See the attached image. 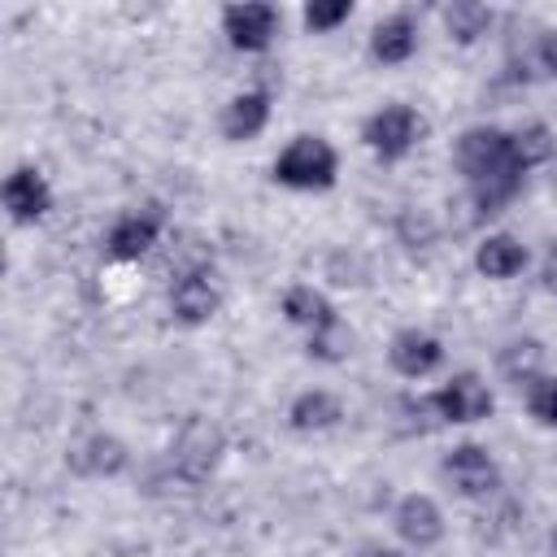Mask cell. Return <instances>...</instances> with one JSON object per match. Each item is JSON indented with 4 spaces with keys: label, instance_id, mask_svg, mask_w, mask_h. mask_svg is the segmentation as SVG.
I'll use <instances>...</instances> for the list:
<instances>
[{
    "label": "cell",
    "instance_id": "9a60e30c",
    "mask_svg": "<svg viewBox=\"0 0 557 557\" xmlns=\"http://www.w3.org/2000/svg\"><path fill=\"white\" fill-rule=\"evenodd\" d=\"M418 44H422V30H418V17L396 9V13H383L374 26H370V61L379 65H405L418 57Z\"/></svg>",
    "mask_w": 557,
    "mask_h": 557
},
{
    "label": "cell",
    "instance_id": "2e32d148",
    "mask_svg": "<svg viewBox=\"0 0 557 557\" xmlns=\"http://www.w3.org/2000/svg\"><path fill=\"white\" fill-rule=\"evenodd\" d=\"M474 274L487 278V283H513L527 265H531V248L509 235V231H487L479 244H474Z\"/></svg>",
    "mask_w": 557,
    "mask_h": 557
},
{
    "label": "cell",
    "instance_id": "d4e9b609",
    "mask_svg": "<svg viewBox=\"0 0 557 557\" xmlns=\"http://www.w3.org/2000/svg\"><path fill=\"white\" fill-rule=\"evenodd\" d=\"M535 278H540V287H544L548 296H557V235L544 244L540 265H535Z\"/></svg>",
    "mask_w": 557,
    "mask_h": 557
},
{
    "label": "cell",
    "instance_id": "83f0119b",
    "mask_svg": "<svg viewBox=\"0 0 557 557\" xmlns=\"http://www.w3.org/2000/svg\"><path fill=\"white\" fill-rule=\"evenodd\" d=\"M548 557H557V527L548 531Z\"/></svg>",
    "mask_w": 557,
    "mask_h": 557
},
{
    "label": "cell",
    "instance_id": "5b68a950",
    "mask_svg": "<svg viewBox=\"0 0 557 557\" xmlns=\"http://www.w3.org/2000/svg\"><path fill=\"white\" fill-rule=\"evenodd\" d=\"M426 409L435 426H479L496 413V387L479 370H453L426 392Z\"/></svg>",
    "mask_w": 557,
    "mask_h": 557
},
{
    "label": "cell",
    "instance_id": "3957f363",
    "mask_svg": "<svg viewBox=\"0 0 557 557\" xmlns=\"http://www.w3.org/2000/svg\"><path fill=\"white\" fill-rule=\"evenodd\" d=\"M270 183L287 187V191H305V196L331 191L339 183V152H335V144L326 135H318V131L292 135L274 152V161H270Z\"/></svg>",
    "mask_w": 557,
    "mask_h": 557
},
{
    "label": "cell",
    "instance_id": "8992f818",
    "mask_svg": "<svg viewBox=\"0 0 557 557\" xmlns=\"http://www.w3.org/2000/svg\"><path fill=\"white\" fill-rule=\"evenodd\" d=\"M170 226V213L161 200H139V205H126L109 231H104V257L113 265H139L148 252H157L161 235Z\"/></svg>",
    "mask_w": 557,
    "mask_h": 557
},
{
    "label": "cell",
    "instance_id": "4fadbf2b",
    "mask_svg": "<svg viewBox=\"0 0 557 557\" xmlns=\"http://www.w3.org/2000/svg\"><path fill=\"white\" fill-rule=\"evenodd\" d=\"M387 366H392V374L396 379H409V383H422V379H431V374H440L444 370V339L435 335V331H426V326H396L392 335H387Z\"/></svg>",
    "mask_w": 557,
    "mask_h": 557
},
{
    "label": "cell",
    "instance_id": "52a82bcc",
    "mask_svg": "<svg viewBox=\"0 0 557 557\" xmlns=\"http://www.w3.org/2000/svg\"><path fill=\"white\" fill-rule=\"evenodd\" d=\"M440 479L453 487V496L461 500H492L505 487V470L496 461V453L479 440H461L440 457Z\"/></svg>",
    "mask_w": 557,
    "mask_h": 557
},
{
    "label": "cell",
    "instance_id": "cb8c5ba5",
    "mask_svg": "<svg viewBox=\"0 0 557 557\" xmlns=\"http://www.w3.org/2000/svg\"><path fill=\"white\" fill-rule=\"evenodd\" d=\"M352 9H357L352 0H309L300 9V22H305L309 35H331L352 17Z\"/></svg>",
    "mask_w": 557,
    "mask_h": 557
},
{
    "label": "cell",
    "instance_id": "ba28073f",
    "mask_svg": "<svg viewBox=\"0 0 557 557\" xmlns=\"http://www.w3.org/2000/svg\"><path fill=\"white\" fill-rule=\"evenodd\" d=\"M165 305H170V318L183 331H200L222 313L226 292H222V283H218V274L209 265H196V270H183V274L170 278Z\"/></svg>",
    "mask_w": 557,
    "mask_h": 557
},
{
    "label": "cell",
    "instance_id": "5bb4252c",
    "mask_svg": "<svg viewBox=\"0 0 557 557\" xmlns=\"http://www.w3.org/2000/svg\"><path fill=\"white\" fill-rule=\"evenodd\" d=\"M270 117H274V96H270L265 87H244V91H235V96L222 104V113H218V135H222L226 144H252V139L265 135Z\"/></svg>",
    "mask_w": 557,
    "mask_h": 557
},
{
    "label": "cell",
    "instance_id": "30bf717a",
    "mask_svg": "<svg viewBox=\"0 0 557 557\" xmlns=\"http://www.w3.org/2000/svg\"><path fill=\"white\" fill-rule=\"evenodd\" d=\"M218 26L226 35V44L244 57H261L274 48L278 30H283V9L270 4V0H239V4H226L218 13Z\"/></svg>",
    "mask_w": 557,
    "mask_h": 557
},
{
    "label": "cell",
    "instance_id": "484cf974",
    "mask_svg": "<svg viewBox=\"0 0 557 557\" xmlns=\"http://www.w3.org/2000/svg\"><path fill=\"white\" fill-rule=\"evenodd\" d=\"M535 65H540L548 78H557V26L535 39Z\"/></svg>",
    "mask_w": 557,
    "mask_h": 557
},
{
    "label": "cell",
    "instance_id": "e0dca14e",
    "mask_svg": "<svg viewBox=\"0 0 557 557\" xmlns=\"http://www.w3.org/2000/svg\"><path fill=\"white\" fill-rule=\"evenodd\" d=\"M348 418V405L331 387H305L287 400V426L296 435H326Z\"/></svg>",
    "mask_w": 557,
    "mask_h": 557
},
{
    "label": "cell",
    "instance_id": "7402d4cb",
    "mask_svg": "<svg viewBox=\"0 0 557 557\" xmlns=\"http://www.w3.org/2000/svg\"><path fill=\"white\" fill-rule=\"evenodd\" d=\"M352 348H357V331L344 318L322 326V331H313V335H305V357L318 361V366H344L352 357Z\"/></svg>",
    "mask_w": 557,
    "mask_h": 557
},
{
    "label": "cell",
    "instance_id": "4316f807",
    "mask_svg": "<svg viewBox=\"0 0 557 557\" xmlns=\"http://www.w3.org/2000/svg\"><path fill=\"white\" fill-rule=\"evenodd\" d=\"M357 557H413V553H405L400 544H366Z\"/></svg>",
    "mask_w": 557,
    "mask_h": 557
},
{
    "label": "cell",
    "instance_id": "9c48e42d",
    "mask_svg": "<svg viewBox=\"0 0 557 557\" xmlns=\"http://www.w3.org/2000/svg\"><path fill=\"white\" fill-rule=\"evenodd\" d=\"M387 522H392V535H396V544L405 553H431L448 535V518H444V509H440V500L431 492H405V496H396Z\"/></svg>",
    "mask_w": 557,
    "mask_h": 557
},
{
    "label": "cell",
    "instance_id": "603a6c76",
    "mask_svg": "<svg viewBox=\"0 0 557 557\" xmlns=\"http://www.w3.org/2000/svg\"><path fill=\"white\" fill-rule=\"evenodd\" d=\"M518 396H522V409H527V418H531L535 426L557 431V370L540 374V379L527 383Z\"/></svg>",
    "mask_w": 557,
    "mask_h": 557
},
{
    "label": "cell",
    "instance_id": "ffe728a7",
    "mask_svg": "<svg viewBox=\"0 0 557 557\" xmlns=\"http://www.w3.org/2000/svg\"><path fill=\"white\" fill-rule=\"evenodd\" d=\"M440 22H444L448 44L474 48V44L496 26V9H492V4H479V0H453V4L440 9Z\"/></svg>",
    "mask_w": 557,
    "mask_h": 557
},
{
    "label": "cell",
    "instance_id": "ac0fdd59",
    "mask_svg": "<svg viewBox=\"0 0 557 557\" xmlns=\"http://www.w3.org/2000/svg\"><path fill=\"white\" fill-rule=\"evenodd\" d=\"M278 313L287 326H296L300 335H313L331 322H339L344 313L335 309V300L318 287V283H287L283 296H278Z\"/></svg>",
    "mask_w": 557,
    "mask_h": 557
},
{
    "label": "cell",
    "instance_id": "7a4b0ae2",
    "mask_svg": "<svg viewBox=\"0 0 557 557\" xmlns=\"http://www.w3.org/2000/svg\"><path fill=\"white\" fill-rule=\"evenodd\" d=\"M226 448H231V440H226V426H222L218 418H209V413H187V418L178 422L170 448H165V479H170L174 487H183V492L205 487V483L222 470Z\"/></svg>",
    "mask_w": 557,
    "mask_h": 557
},
{
    "label": "cell",
    "instance_id": "7c38bea8",
    "mask_svg": "<svg viewBox=\"0 0 557 557\" xmlns=\"http://www.w3.org/2000/svg\"><path fill=\"white\" fill-rule=\"evenodd\" d=\"M0 205H4V218H9L13 226H39V222L52 213L57 191H52V183H48V174H44L39 165L22 161V165H13V170L4 174Z\"/></svg>",
    "mask_w": 557,
    "mask_h": 557
},
{
    "label": "cell",
    "instance_id": "8fae6325",
    "mask_svg": "<svg viewBox=\"0 0 557 557\" xmlns=\"http://www.w3.org/2000/svg\"><path fill=\"white\" fill-rule=\"evenodd\" d=\"M131 461H135V453H131V444H126L117 431H87V435H78V440L65 448L70 474L91 479V483H113V479H122V474L131 470Z\"/></svg>",
    "mask_w": 557,
    "mask_h": 557
},
{
    "label": "cell",
    "instance_id": "277c9868",
    "mask_svg": "<svg viewBox=\"0 0 557 557\" xmlns=\"http://www.w3.org/2000/svg\"><path fill=\"white\" fill-rule=\"evenodd\" d=\"M422 139H426V117L409 100H387L361 117V148L379 165H400L405 157H413Z\"/></svg>",
    "mask_w": 557,
    "mask_h": 557
},
{
    "label": "cell",
    "instance_id": "44dd1931",
    "mask_svg": "<svg viewBox=\"0 0 557 557\" xmlns=\"http://www.w3.org/2000/svg\"><path fill=\"white\" fill-rule=\"evenodd\" d=\"M509 144H513V165L522 174H535V170H544V165L557 161V131L548 122H540V117L513 126L509 131Z\"/></svg>",
    "mask_w": 557,
    "mask_h": 557
},
{
    "label": "cell",
    "instance_id": "6da1fadb",
    "mask_svg": "<svg viewBox=\"0 0 557 557\" xmlns=\"http://www.w3.org/2000/svg\"><path fill=\"white\" fill-rule=\"evenodd\" d=\"M453 170L461 174L466 196L479 209V218L505 213L527 183V174L513 165L509 131L496 122H474L453 139Z\"/></svg>",
    "mask_w": 557,
    "mask_h": 557
},
{
    "label": "cell",
    "instance_id": "d6986e66",
    "mask_svg": "<svg viewBox=\"0 0 557 557\" xmlns=\"http://www.w3.org/2000/svg\"><path fill=\"white\" fill-rule=\"evenodd\" d=\"M496 374L509 383V387H527L535 383L540 374H548V344L540 335H513L496 348Z\"/></svg>",
    "mask_w": 557,
    "mask_h": 557
}]
</instances>
